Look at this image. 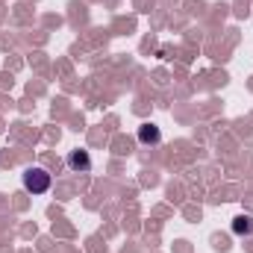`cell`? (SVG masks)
<instances>
[{"mask_svg":"<svg viewBox=\"0 0 253 253\" xmlns=\"http://www.w3.org/2000/svg\"><path fill=\"white\" fill-rule=\"evenodd\" d=\"M24 189L33 191V194H44V191L50 189V174L44 168H30L24 174Z\"/></svg>","mask_w":253,"mask_h":253,"instance_id":"1","label":"cell"},{"mask_svg":"<svg viewBox=\"0 0 253 253\" xmlns=\"http://www.w3.org/2000/svg\"><path fill=\"white\" fill-rule=\"evenodd\" d=\"M68 168L77 171V174H88L91 171V156L85 150H71L68 153Z\"/></svg>","mask_w":253,"mask_h":253,"instance_id":"2","label":"cell"},{"mask_svg":"<svg viewBox=\"0 0 253 253\" xmlns=\"http://www.w3.org/2000/svg\"><path fill=\"white\" fill-rule=\"evenodd\" d=\"M138 141H141V144H159V141H162V132H159V126L141 124V126H138Z\"/></svg>","mask_w":253,"mask_h":253,"instance_id":"3","label":"cell"},{"mask_svg":"<svg viewBox=\"0 0 253 253\" xmlns=\"http://www.w3.org/2000/svg\"><path fill=\"white\" fill-rule=\"evenodd\" d=\"M233 233L236 236H253V218L251 215H239L233 221Z\"/></svg>","mask_w":253,"mask_h":253,"instance_id":"4","label":"cell"}]
</instances>
